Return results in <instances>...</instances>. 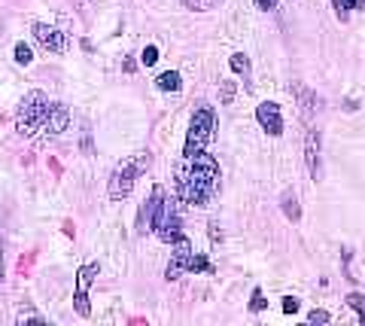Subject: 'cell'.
Masks as SVG:
<instances>
[{
    "instance_id": "obj_1",
    "label": "cell",
    "mask_w": 365,
    "mask_h": 326,
    "mask_svg": "<svg viewBox=\"0 0 365 326\" xmlns=\"http://www.w3.org/2000/svg\"><path fill=\"white\" fill-rule=\"evenodd\" d=\"M174 177H177V195L182 205L204 208L220 193V162L204 150L195 156H182Z\"/></svg>"
},
{
    "instance_id": "obj_2",
    "label": "cell",
    "mask_w": 365,
    "mask_h": 326,
    "mask_svg": "<svg viewBox=\"0 0 365 326\" xmlns=\"http://www.w3.org/2000/svg\"><path fill=\"white\" fill-rule=\"evenodd\" d=\"M146 168H150V153H140V156H134V159L119 162L116 168H113V174H110L107 195H110L113 201L128 198V195H131V189H134V180L140 177Z\"/></svg>"
},
{
    "instance_id": "obj_3",
    "label": "cell",
    "mask_w": 365,
    "mask_h": 326,
    "mask_svg": "<svg viewBox=\"0 0 365 326\" xmlns=\"http://www.w3.org/2000/svg\"><path fill=\"white\" fill-rule=\"evenodd\" d=\"M170 244H174V253H170V263L165 268L168 280H177L182 272H213V265L204 260L201 253H192V241L186 235H180V238H174Z\"/></svg>"
},
{
    "instance_id": "obj_4",
    "label": "cell",
    "mask_w": 365,
    "mask_h": 326,
    "mask_svg": "<svg viewBox=\"0 0 365 326\" xmlns=\"http://www.w3.org/2000/svg\"><path fill=\"white\" fill-rule=\"evenodd\" d=\"M213 131H216V113L213 107L201 104L195 113H192V122H189V134H186V147H182V156H195L201 153L207 143L213 141Z\"/></svg>"
},
{
    "instance_id": "obj_5",
    "label": "cell",
    "mask_w": 365,
    "mask_h": 326,
    "mask_svg": "<svg viewBox=\"0 0 365 326\" xmlns=\"http://www.w3.org/2000/svg\"><path fill=\"white\" fill-rule=\"evenodd\" d=\"M46 113H49V98H46L43 92H28L25 101H21V107H19V113H16L19 134H25V138L37 134L43 128Z\"/></svg>"
},
{
    "instance_id": "obj_6",
    "label": "cell",
    "mask_w": 365,
    "mask_h": 326,
    "mask_svg": "<svg viewBox=\"0 0 365 326\" xmlns=\"http://www.w3.org/2000/svg\"><path fill=\"white\" fill-rule=\"evenodd\" d=\"M158 238L162 241H174V238H180V213H177V208L170 205L168 198H162L158 201V208H155V213H153V226H150Z\"/></svg>"
},
{
    "instance_id": "obj_7",
    "label": "cell",
    "mask_w": 365,
    "mask_h": 326,
    "mask_svg": "<svg viewBox=\"0 0 365 326\" xmlns=\"http://www.w3.org/2000/svg\"><path fill=\"white\" fill-rule=\"evenodd\" d=\"M98 263H88L79 268V275H76V296H73V305H76V314L79 317H88L91 308H88V287H91V280L98 277Z\"/></svg>"
},
{
    "instance_id": "obj_8",
    "label": "cell",
    "mask_w": 365,
    "mask_h": 326,
    "mask_svg": "<svg viewBox=\"0 0 365 326\" xmlns=\"http://www.w3.org/2000/svg\"><path fill=\"white\" fill-rule=\"evenodd\" d=\"M34 37H37L40 46L49 49V52H64L67 49V34H61L52 25H46V21H37V25H34Z\"/></svg>"
},
{
    "instance_id": "obj_9",
    "label": "cell",
    "mask_w": 365,
    "mask_h": 326,
    "mask_svg": "<svg viewBox=\"0 0 365 326\" xmlns=\"http://www.w3.org/2000/svg\"><path fill=\"white\" fill-rule=\"evenodd\" d=\"M256 119H259V126L271 134V138L283 134V113H280V107L274 104V101H265V104L256 107Z\"/></svg>"
},
{
    "instance_id": "obj_10",
    "label": "cell",
    "mask_w": 365,
    "mask_h": 326,
    "mask_svg": "<svg viewBox=\"0 0 365 326\" xmlns=\"http://www.w3.org/2000/svg\"><path fill=\"white\" fill-rule=\"evenodd\" d=\"M67 122H71V113H67L64 104H49V113L43 119V131L49 134H61L67 128Z\"/></svg>"
},
{
    "instance_id": "obj_11",
    "label": "cell",
    "mask_w": 365,
    "mask_h": 326,
    "mask_svg": "<svg viewBox=\"0 0 365 326\" xmlns=\"http://www.w3.org/2000/svg\"><path fill=\"white\" fill-rule=\"evenodd\" d=\"M165 198V189L162 186H155L153 189V195H150V201H143V208H140V217H137V229H140L143 235L150 232V226H153V213H155V208H158V201Z\"/></svg>"
},
{
    "instance_id": "obj_12",
    "label": "cell",
    "mask_w": 365,
    "mask_h": 326,
    "mask_svg": "<svg viewBox=\"0 0 365 326\" xmlns=\"http://www.w3.org/2000/svg\"><path fill=\"white\" fill-rule=\"evenodd\" d=\"M304 162H307L311 177L317 180L319 177V138H317V131H307V138H304Z\"/></svg>"
},
{
    "instance_id": "obj_13",
    "label": "cell",
    "mask_w": 365,
    "mask_h": 326,
    "mask_svg": "<svg viewBox=\"0 0 365 326\" xmlns=\"http://www.w3.org/2000/svg\"><path fill=\"white\" fill-rule=\"evenodd\" d=\"M280 205H283V213H287V220H292V223H299L302 220V208H299V198H295V193H283V198H280Z\"/></svg>"
},
{
    "instance_id": "obj_14",
    "label": "cell",
    "mask_w": 365,
    "mask_h": 326,
    "mask_svg": "<svg viewBox=\"0 0 365 326\" xmlns=\"http://www.w3.org/2000/svg\"><path fill=\"white\" fill-rule=\"evenodd\" d=\"M158 88H162V92H180V73L177 71H168V73H162V76H158Z\"/></svg>"
},
{
    "instance_id": "obj_15",
    "label": "cell",
    "mask_w": 365,
    "mask_h": 326,
    "mask_svg": "<svg viewBox=\"0 0 365 326\" xmlns=\"http://www.w3.org/2000/svg\"><path fill=\"white\" fill-rule=\"evenodd\" d=\"M335 9L341 19H347L350 9H365V0H335Z\"/></svg>"
},
{
    "instance_id": "obj_16",
    "label": "cell",
    "mask_w": 365,
    "mask_h": 326,
    "mask_svg": "<svg viewBox=\"0 0 365 326\" xmlns=\"http://www.w3.org/2000/svg\"><path fill=\"white\" fill-rule=\"evenodd\" d=\"M347 305H350L353 311H359V320L365 323V296H362V293H350V296H347Z\"/></svg>"
},
{
    "instance_id": "obj_17",
    "label": "cell",
    "mask_w": 365,
    "mask_h": 326,
    "mask_svg": "<svg viewBox=\"0 0 365 326\" xmlns=\"http://www.w3.org/2000/svg\"><path fill=\"white\" fill-rule=\"evenodd\" d=\"M232 71H235V73H247V71H250V61H247L244 52H235V55H232Z\"/></svg>"
},
{
    "instance_id": "obj_18",
    "label": "cell",
    "mask_w": 365,
    "mask_h": 326,
    "mask_svg": "<svg viewBox=\"0 0 365 326\" xmlns=\"http://www.w3.org/2000/svg\"><path fill=\"white\" fill-rule=\"evenodd\" d=\"M189 9H195V13H204V9H213L220 0H182Z\"/></svg>"
},
{
    "instance_id": "obj_19",
    "label": "cell",
    "mask_w": 365,
    "mask_h": 326,
    "mask_svg": "<svg viewBox=\"0 0 365 326\" xmlns=\"http://www.w3.org/2000/svg\"><path fill=\"white\" fill-rule=\"evenodd\" d=\"M16 61H19V64H31V61H34L31 46H25V43H16Z\"/></svg>"
},
{
    "instance_id": "obj_20",
    "label": "cell",
    "mask_w": 365,
    "mask_h": 326,
    "mask_svg": "<svg viewBox=\"0 0 365 326\" xmlns=\"http://www.w3.org/2000/svg\"><path fill=\"white\" fill-rule=\"evenodd\" d=\"M332 320V314L323 311V308H314L311 314H307V323H329Z\"/></svg>"
},
{
    "instance_id": "obj_21",
    "label": "cell",
    "mask_w": 365,
    "mask_h": 326,
    "mask_svg": "<svg viewBox=\"0 0 365 326\" xmlns=\"http://www.w3.org/2000/svg\"><path fill=\"white\" fill-rule=\"evenodd\" d=\"M268 302H265V296H262V290H253V299H250V311H262Z\"/></svg>"
},
{
    "instance_id": "obj_22",
    "label": "cell",
    "mask_w": 365,
    "mask_h": 326,
    "mask_svg": "<svg viewBox=\"0 0 365 326\" xmlns=\"http://www.w3.org/2000/svg\"><path fill=\"white\" fill-rule=\"evenodd\" d=\"M140 61H143L146 67H153V64L158 61V49H155V46H146L143 55H140Z\"/></svg>"
},
{
    "instance_id": "obj_23",
    "label": "cell",
    "mask_w": 365,
    "mask_h": 326,
    "mask_svg": "<svg viewBox=\"0 0 365 326\" xmlns=\"http://www.w3.org/2000/svg\"><path fill=\"white\" fill-rule=\"evenodd\" d=\"M28 320H31V323H40V326L46 323V320L40 317V314H34V311H21V314H19V323H28Z\"/></svg>"
},
{
    "instance_id": "obj_24",
    "label": "cell",
    "mask_w": 365,
    "mask_h": 326,
    "mask_svg": "<svg viewBox=\"0 0 365 326\" xmlns=\"http://www.w3.org/2000/svg\"><path fill=\"white\" fill-rule=\"evenodd\" d=\"M299 305H302V302L295 299V296H287V299H283V311H287V314H295V311H299Z\"/></svg>"
},
{
    "instance_id": "obj_25",
    "label": "cell",
    "mask_w": 365,
    "mask_h": 326,
    "mask_svg": "<svg viewBox=\"0 0 365 326\" xmlns=\"http://www.w3.org/2000/svg\"><path fill=\"white\" fill-rule=\"evenodd\" d=\"M232 98H235V83H225L222 86V104H228Z\"/></svg>"
},
{
    "instance_id": "obj_26",
    "label": "cell",
    "mask_w": 365,
    "mask_h": 326,
    "mask_svg": "<svg viewBox=\"0 0 365 326\" xmlns=\"http://www.w3.org/2000/svg\"><path fill=\"white\" fill-rule=\"evenodd\" d=\"M256 4H259L262 9H274V6H277V0H256Z\"/></svg>"
},
{
    "instance_id": "obj_27",
    "label": "cell",
    "mask_w": 365,
    "mask_h": 326,
    "mask_svg": "<svg viewBox=\"0 0 365 326\" xmlns=\"http://www.w3.org/2000/svg\"><path fill=\"white\" fill-rule=\"evenodd\" d=\"M0 280H4V253H0Z\"/></svg>"
}]
</instances>
